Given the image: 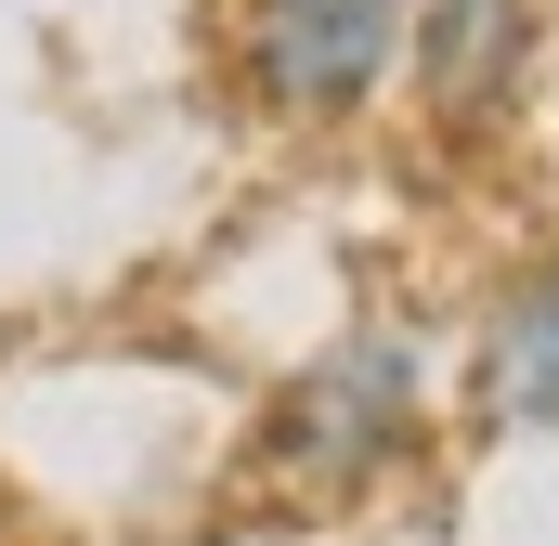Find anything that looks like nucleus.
<instances>
[{
    "mask_svg": "<svg viewBox=\"0 0 559 546\" xmlns=\"http://www.w3.org/2000/svg\"><path fill=\"white\" fill-rule=\"evenodd\" d=\"M455 416V365L442 339L404 325V312H352L325 352H299L274 391H261V429H248V482L286 495V508H365L417 468Z\"/></svg>",
    "mask_w": 559,
    "mask_h": 546,
    "instance_id": "obj_1",
    "label": "nucleus"
},
{
    "mask_svg": "<svg viewBox=\"0 0 559 546\" xmlns=\"http://www.w3.org/2000/svg\"><path fill=\"white\" fill-rule=\"evenodd\" d=\"M222 79L286 143H352L404 92V0H222Z\"/></svg>",
    "mask_w": 559,
    "mask_h": 546,
    "instance_id": "obj_2",
    "label": "nucleus"
},
{
    "mask_svg": "<svg viewBox=\"0 0 559 546\" xmlns=\"http://www.w3.org/2000/svg\"><path fill=\"white\" fill-rule=\"evenodd\" d=\"M547 79V0H404V92L429 143H508Z\"/></svg>",
    "mask_w": 559,
    "mask_h": 546,
    "instance_id": "obj_3",
    "label": "nucleus"
},
{
    "mask_svg": "<svg viewBox=\"0 0 559 546\" xmlns=\"http://www.w3.org/2000/svg\"><path fill=\"white\" fill-rule=\"evenodd\" d=\"M455 404L495 442H559V248L495 273V299H481V325L455 352Z\"/></svg>",
    "mask_w": 559,
    "mask_h": 546,
    "instance_id": "obj_4",
    "label": "nucleus"
}]
</instances>
